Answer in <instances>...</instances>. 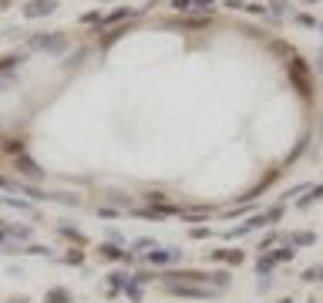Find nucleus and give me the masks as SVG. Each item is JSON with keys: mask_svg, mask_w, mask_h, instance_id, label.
I'll return each instance as SVG.
<instances>
[{"mask_svg": "<svg viewBox=\"0 0 323 303\" xmlns=\"http://www.w3.org/2000/svg\"><path fill=\"white\" fill-rule=\"evenodd\" d=\"M165 290H169V293H175V297H192V300H212V297H215V290H206V286H199V283H192V286L165 283Z\"/></svg>", "mask_w": 323, "mask_h": 303, "instance_id": "obj_1", "label": "nucleus"}, {"mask_svg": "<svg viewBox=\"0 0 323 303\" xmlns=\"http://www.w3.org/2000/svg\"><path fill=\"white\" fill-rule=\"evenodd\" d=\"M289 77H293V84H296V88H300V91L310 98V77H306V64L300 61V57L289 64Z\"/></svg>", "mask_w": 323, "mask_h": 303, "instance_id": "obj_2", "label": "nucleus"}, {"mask_svg": "<svg viewBox=\"0 0 323 303\" xmlns=\"http://www.w3.org/2000/svg\"><path fill=\"white\" fill-rule=\"evenodd\" d=\"M57 7V0H31L27 7H24V14L27 17H44V14H51Z\"/></svg>", "mask_w": 323, "mask_h": 303, "instance_id": "obj_3", "label": "nucleus"}, {"mask_svg": "<svg viewBox=\"0 0 323 303\" xmlns=\"http://www.w3.org/2000/svg\"><path fill=\"white\" fill-rule=\"evenodd\" d=\"M179 256H182V249H152V253H148L152 263H175Z\"/></svg>", "mask_w": 323, "mask_h": 303, "instance_id": "obj_4", "label": "nucleus"}, {"mask_svg": "<svg viewBox=\"0 0 323 303\" xmlns=\"http://www.w3.org/2000/svg\"><path fill=\"white\" fill-rule=\"evenodd\" d=\"M47 303H71V293H68L64 286H57V290L47 293Z\"/></svg>", "mask_w": 323, "mask_h": 303, "instance_id": "obj_5", "label": "nucleus"}, {"mask_svg": "<svg viewBox=\"0 0 323 303\" xmlns=\"http://www.w3.org/2000/svg\"><path fill=\"white\" fill-rule=\"evenodd\" d=\"M125 280H128L125 273H111V276H108V293H118V290L125 286Z\"/></svg>", "mask_w": 323, "mask_h": 303, "instance_id": "obj_6", "label": "nucleus"}, {"mask_svg": "<svg viewBox=\"0 0 323 303\" xmlns=\"http://www.w3.org/2000/svg\"><path fill=\"white\" fill-rule=\"evenodd\" d=\"M317 199H323V186H313V189H310V195H303V199H300V209H306L310 202H317Z\"/></svg>", "mask_w": 323, "mask_h": 303, "instance_id": "obj_7", "label": "nucleus"}, {"mask_svg": "<svg viewBox=\"0 0 323 303\" xmlns=\"http://www.w3.org/2000/svg\"><path fill=\"white\" fill-rule=\"evenodd\" d=\"M17 165H20V172H24V175H34V179H40V169L31 162V158H20Z\"/></svg>", "mask_w": 323, "mask_h": 303, "instance_id": "obj_8", "label": "nucleus"}, {"mask_svg": "<svg viewBox=\"0 0 323 303\" xmlns=\"http://www.w3.org/2000/svg\"><path fill=\"white\" fill-rule=\"evenodd\" d=\"M293 243H296V246H313V243H317V236H313V232H296V236H293Z\"/></svg>", "mask_w": 323, "mask_h": 303, "instance_id": "obj_9", "label": "nucleus"}, {"mask_svg": "<svg viewBox=\"0 0 323 303\" xmlns=\"http://www.w3.org/2000/svg\"><path fill=\"white\" fill-rule=\"evenodd\" d=\"M273 260H276V263H289V260H293V246L276 249V253H273Z\"/></svg>", "mask_w": 323, "mask_h": 303, "instance_id": "obj_10", "label": "nucleus"}, {"mask_svg": "<svg viewBox=\"0 0 323 303\" xmlns=\"http://www.w3.org/2000/svg\"><path fill=\"white\" fill-rule=\"evenodd\" d=\"M273 266H276V260H273V256H263V260H259V273L266 276V273L273 269Z\"/></svg>", "mask_w": 323, "mask_h": 303, "instance_id": "obj_11", "label": "nucleus"}, {"mask_svg": "<svg viewBox=\"0 0 323 303\" xmlns=\"http://www.w3.org/2000/svg\"><path fill=\"white\" fill-rule=\"evenodd\" d=\"M128 297H132V300H142V283H138V280L128 283Z\"/></svg>", "mask_w": 323, "mask_h": 303, "instance_id": "obj_12", "label": "nucleus"}, {"mask_svg": "<svg viewBox=\"0 0 323 303\" xmlns=\"http://www.w3.org/2000/svg\"><path fill=\"white\" fill-rule=\"evenodd\" d=\"M101 253H105L108 260H121V249H118V246H111V243H108V246L101 249Z\"/></svg>", "mask_w": 323, "mask_h": 303, "instance_id": "obj_13", "label": "nucleus"}, {"mask_svg": "<svg viewBox=\"0 0 323 303\" xmlns=\"http://www.w3.org/2000/svg\"><path fill=\"white\" fill-rule=\"evenodd\" d=\"M175 10H192V0H172Z\"/></svg>", "mask_w": 323, "mask_h": 303, "instance_id": "obj_14", "label": "nucleus"}, {"mask_svg": "<svg viewBox=\"0 0 323 303\" xmlns=\"http://www.w3.org/2000/svg\"><path fill=\"white\" fill-rule=\"evenodd\" d=\"M317 280H323V266H320V269H317Z\"/></svg>", "mask_w": 323, "mask_h": 303, "instance_id": "obj_15", "label": "nucleus"}, {"mask_svg": "<svg viewBox=\"0 0 323 303\" xmlns=\"http://www.w3.org/2000/svg\"><path fill=\"white\" fill-rule=\"evenodd\" d=\"M280 303H293V300H280Z\"/></svg>", "mask_w": 323, "mask_h": 303, "instance_id": "obj_16", "label": "nucleus"}, {"mask_svg": "<svg viewBox=\"0 0 323 303\" xmlns=\"http://www.w3.org/2000/svg\"><path fill=\"white\" fill-rule=\"evenodd\" d=\"M0 236H3V229H0Z\"/></svg>", "mask_w": 323, "mask_h": 303, "instance_id": "obj_17", "label": "nucleus"}]
</instances>
